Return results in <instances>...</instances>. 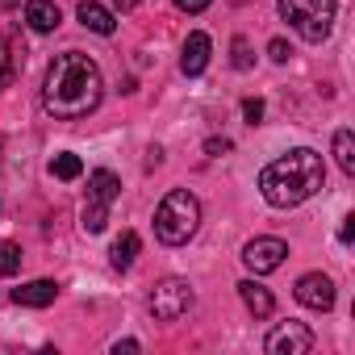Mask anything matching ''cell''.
Wrapping results in <instances>:
<instances>
[{
    "mask_svg": "<svg viewBox=\"0 0 355 355\" xmlns=\"http://www.w3.org/2000/svg\"><path fill=\"white\" fill-rule=\"evenodd\" d=\"M105 96V80H101V67L96 59L80 55V51H67L59 55L51 67H46V80H42V109L59 121H76V117H88Z\"/></svg>",
    "mask_w": 355,
    "mask_h": 355,
    "instance_id": "cell-1",
    "label": "cell"
},
{
    "mask_svg": "<svg viewBox=\"0 0 355 355\" xmlns=\"http://www.w3.org/2000/svg\"><path fill=\"white\" fill-rule=\"evenodd\" d=\"M322 184H326V163L309 146H297L259 171V193L272 209H293L313 193H322Z\"/></svg>",
    "mask_w": 355,
    "mask_h": 355,
    "instance_id": "cell-2",
    "label": "cell"
},
{
    "mask_svg": "<svg viewBox=\"0 0 355 355\" xmlns=\"http://www.w3.org/2000/svg\"><path fill=\"white\" fill-rule=\"evenodd\" d=\"M201 226V201L189 189H171L155 209V239L163 247H184Z\"/></svg>",
    "mask_w": 355,
    "mask_h": 355,
    "instance_id": "cell-3",
    "label": "cell"
},
{
    "mask_svg": "<svg viewBox=\"0 0 355 355\" xmlns=\"http://www.w3.org/2000/svg\"><path fill=\"white\" fill-rule=\"evenodd\" d=\"M280 17L305 42H326L338 17V0H280Z\"/></svg>",
    "mask_w": 355,
    "mask_h": 355,
    "instance_id": "cell-4",
    "label": "cell"
},
{
    "mask_svg": "<svg viewBox=\"0 0 355 355\" xmlns=\"http://www.w3.org/2000/svg\"><path fill=\"white\" fill-rule=\"evenodd\" d=\"M193 284L189 280H163V284H155V293H150V318L155 322H180L189 309H193Z\"/></svg>",
    "mask_w": 355,
    "mask_h": 355,
    "instance_id": "cell-5",
    "label": "cell"
},
{
    "mask_svg": "<svg viewBox=\"0 0 355 355\" xmlns=\"http://www.w3.org/2000/svg\"><path fill=\"white\" fill-rule=\"evenodd\" d=\"M288 259V243L284 239H251L247 247H243V263L255 272V276H268V272H276L280 263Z\"/></svg>",
    "mask_w": 355,
    "mask_h": 355,
    "instance_id": "cell-6",
    "label": "cell"
},
{
    "mask_svg": "<svg viewBox=\"0 0 355 355\" xmlns=\"http://www.w3.org/2000/svg\"><path fill=\"white\" fill-rule=\"evenodd\" d=\"M268 355H309L313 351V330L305 322H280L268 334Z\"/></svg>",
    "mask_w": 355,
    "mask_h": 355,
    "instance_id": "cell-7",
    "label": "cell"
},
{
    "mask_svg": "<svg viewBox=\"0 0 355 355\" xmlns=\"http://www.w3.org/2000/svg\"><path fill=\"white\" fill-rule=\"evenodd\" d=\"M293 297H297L305 309H318V313H326V309H334V280H330L326 272H305V276L297 280Z\"/></svg>",
    "mask_w": 355,
    "mask_h": 355,
    "instance_id": "cell-8",
    "label": "cell"
},
{
    "mask_svg": "<svg viewBox=\"0 0 355 355\" xmlns=\"http://www.w3.org/2000/svg\"><path fill=\"white\" fill-rule=\"evenodd\" d=\"M26 67V42L17 30H5L0 34V88H9Z\"/></svg>",
    "mask_w": 355,
    "mask_h": 355,
    "instance_id": "cell-9",
    "label": "cell"
},
{
    "mask_svg": "<svg viewBox=\"0 0 355 355\" xmlns=\"http://www.w3.org/2000/svg\"><path fill=\"white\" fill-rule=\"evenodd\" d=\"M55 297H59L55 280H26L21 288H13V305H26V309H46L55 305Z\"/></svg>",
    "mask_w": 355,
    "mask_h": 355,
    "instance_id": "cell-10",
    "label": "cell"
},
{
    "mask_svg": "<svg viewBox=\"0 0 355 355\" xmlns=\"http://www.w3.org/2000/svg\"><path fill=\"white\" fill-rule=\"evenodd\" d=\"M59 21H63V13H59L55 0H26V26L34 34H55Z\"/></svg>",
    "mask_w": 355,
    "mask_h": 355,
    "instance_id": "cell-11",
    "label": "cell"
},
{
    "mask_svg": "<svg viewBox=\"0 0 355 355\" xmlns=\"http://www.w3.org/2000/svg\"><path fill=\"white\" fill-rule=\"evenodd\" d=\"M209 51H214V42H209V34H189V42H184V55H180V71L184 76H201L205 67H209Z\"/></svg>",
    "mask_w": 355,
    "mask_h": 355,
    "instance_id": "cell-12",
    "label": "cell"
},
{
    "mask_svg": "<svg viewBox=\"0 0 355 355\" xmlns=\"http://www.w3.org/2000/svg\"><path fill=\"white\" fill-rule=\"evenodd\" d=\"M76 17H80V26H84V30H92V34H101V38H109V34L117 30L113 13H109L105 5H96V0H80V9H76Z\"/></svg>",
    "mask_w": 355,
    "mask_h": 355,
    "instance_id": "cell-13",
    "label": "cell"
},
{
    "mask_svg": "<svg viewBox=\"0 0 355 355\" xmlns=\"http://www.w3.org/2000/svg\"><path fill=\"white\" fill-rule=\"evenodd\" d=\"M121 197V180L109 171V167H96L92 175H88V201H96V205H113Z\"/></svg>",
    "mask_w": 355,
    "mask_h": 355,
    "instance_id": "cell-14",
    "label": "cell"
},
{
    "mask_svg": "<svg viewBox=\"0 0 355 355\" xmlns=\"http://www.w3.org/2000/svg\"><path fill=\"white\" fill-rule=\"evenodd\" d=\"M239 297H243V305H247L255 318H272V309H276V297H272L263 284H255V280H243V284H239Z\"/></svg>",
    "mask_w": 355,
    "mask_h": 355,
    "instance_id": "cell-15",
    "label": "cell"
},
{
    "mask_svg": "<svg viewBox=\"0 0 355 355\" xmlns=\"http://www.w3.org/2000/svg\"><path fill=\"white\" fill-rule=\"evenodd\" d=\"M138 251H142V239H138L134 230H125V234H121V239L113 243L109 259H113V268H117V272H125V268H130V263L138 259Z\"/></svg>",
    "mask_w": 355,
    "mask_h": 355,
    "instance_id": "cell-16",
    "label": "cell"
},
{
    "mask_svg": "<svg viewBox=\"0 0 355 355\" xmlns=\"http://www.w3.org/2000/svg\"><path fill=\"white\" fill-rule=\"evenodd\" d=\"M51 175H55V180H80V175H84L80 155H71V150L55 155V159H51Z\"/></svg>",
    "mask_w": 355,
    "mask_h": 355,
    "instance_id": "cell-17",
    "label": "cell"
},
{
    "mask_svg": "<svg viewBox=\"0 0 355 355\" xmlns=\"http://www.w3.org/2000/svg\"><path fill=\"white\" fill-rule=\"evenodd\" d=\"M334 159H338L343 175H355V138H351V130L334 134Z\"/></svg>",
    "mask_w": 355,
    "mask_h": 355,
    "instance_id": "cell-18",
    "label": "cell"
},
{
    "mask_svg": "<svg viewBox=\"0 0 355 355\" xmlns=\"http://www.w3.org/2000/svg\"><path fill=\"white\" fill-rule=\"evenodd\" d=\"M84 230L88 234H101L105 226H109V205H96V201H84Z\"/></svg>",
    "mask_w": 355,
    "mask_h": 355,
    "instance_id": "cell-19",
    "label": "cell"
},
{
    "mask_svg": "<svg viewBox=\"0 0 355 355\" xmlns=\"http://www.w3.org/2000/svg\"><path fill=\"white\" fill-rule=\"evenodd\" d=\"M17 272H21V247L0 243V276H17Z\"/></svg>",
    "mask_w": 355,
    "mask_h": 355,
    "instance_id": "cell-20",
    "label": "cell"
},
{
    "mask_svg": "<svg viewBox=\"0 0 355 355\" xmlns=\"http://www.w3.org/2000/svg\"><path fill=\"white\" fill-rule=\"evenodd\" d=\"M230 63H234L239 71H251V63H255V59H251V42H247L243 34L230 42Z\"/></svg>",
    "mask_w": 355,
    "mask_h": 355,
    "instance_id": "cell-21",
    "label": "cell"
},
{
    "mask_svg": "<svg viewBox=\"0 0 355 355\" xmlns=\"http://www.w3.org/2000/svg\"><path fill=\"white\" fill-rule=\"evenodd\" d=\"M243 117H247L251 125H259V121H263V101H259V96H247V101H243Z\"/></svg>",
    "mask_w": 355,
    "mask_h": 355,
    "instance_id": "cell-22",
    "label": "cell"
},
{
    "mask_svg": "<svg viewBox=\"0 0 355 355\" xmlns=\"http://www.w3.org/2000/svg\"><path fill=\"white\" fill-rule=\"evenodd\" d=\"M268 55H272V63H288V55H293V51H288V42H284V38H272V42H268Z\"/></svg>",
    "mask_w": 355,
    "mask_h": 355,
    "instance_id": "cell-23",
    "label": "cell"
},
{
    "mask_svg": "<svg viewBox=\"0 0 355 355\" xmlns=\"http://www.w3.org/2000/svg\"><path fill=\"white\" fill-rule=\"evenodd\" d=\"M175 9H180V13H205L209 0H175Z\"/></svg>",
    "mask_w": 355,
    "mask_h": 355,
    "instance_id": "cell-24",
    "label": "cell"
},
{
    "mask_svg": "<svg viewBox=\"0 0 355 355\" xmlns=\"http://www.w3.org/2000/svg\"><path fill=\"white\" fill-rule=\"evenodd\" d=\"M351 239H355V218H343V226H338V243L351 247Z\"/></svg>",
    "mask_w": 355,
    "mask_h": 355,
    "instance_id": "cell-25",
    "label": "cell"
},
{
    "mask_svg": "<svg viewBox=\"0 0 355 355\" xmlns=\"http://www.w3.org/2000/svg\"><path fill=\"white\" fill-rule=\"evenodd\" d=\"M205 150H209V155H226V150H230V138H209Z\"/></svg>",
    "mask_w": 355,
    "mask_h": 355,
    "instance_id": "cell-26",
    "label": "cell"
},
{
    "mask_svg": "<svg viewBox=\"0 0 355 355\" xmlns=\"http://www.w3.org/2000/svg\"><path fill=\"white\" fill-rule=\"evenodd\" d=\"M138 347H142L138 338H117V343H113V355H121V351H138Z\"/></svg>",
    "mask_w": 355,
    "mask_h": 355,
    "instance_id": "cell-27",
    "label": "cell"
},
{
    "mask_svg": "<svg viewBox=\"0 0 355 355\" xmlns=\"http://www.w3.org/2000/svg\"><path fill=\"white\" fill-rule=\"evenodd\" d=\"M109 5H113V9H121V13H130V9H138V5H142V0H109Z\"/></svg>",
    "mask_w": 355,
    "mask_h": 355,
    "instance_id": "cell-28",
    "label": "cell"
},
{
    "mask_svg": "<svg viewBox=\"0 0 355 355\" xmlns=\"http://www.w3.org/2000/svg\"><path fill=\"white\" fill-rule=\"evenodd\" d=\"M0 5H5V9H17V5H21V0H0Z\"/></svg>",
    "mask_w": 355,
    "mask_h": 355,
    "instance_id": "cell-29",
    "label": "cell"
}]
</instances>
